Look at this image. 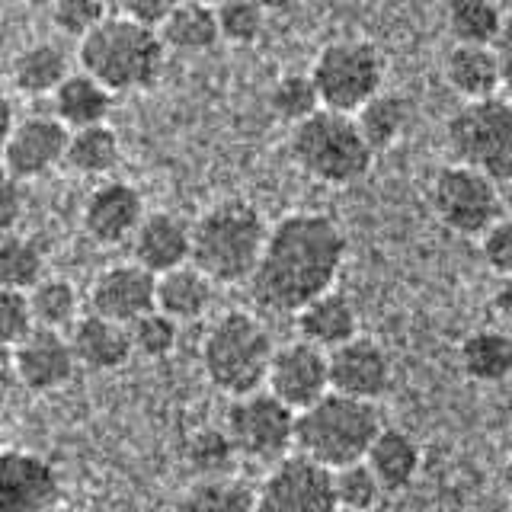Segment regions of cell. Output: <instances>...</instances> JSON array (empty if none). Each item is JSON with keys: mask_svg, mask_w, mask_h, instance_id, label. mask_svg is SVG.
<instances>
[{"mask_svg": "<svg viewBox=\"0 0 512 512\" xmlns=\"http://www.w3.org/2000/svg\"><path fill=\"white\" fill-rule=\"evenodd\" d=\"M180 4L183 0H116L119 16L135 20L141 26H151V29H160V23H164Z\"/></svg>", "mask_w": 512, "mask_h": 512, "instance_id": "ee69618b", "label": "cell"}, {"mask_svg": "<svg viewBox=\"0 0 512 512\" xmlns=\"http://www.w3.org/2000/svg\"><path fill=\"white\" fill-rule=\"evenodd\" d=\"M352 119H356L365 144L378 157L384 151H391L394 144L404 138L407 125H410V103L400 93L381 90L375 100H368Z\"/></svg>", "mask_w": 512, "mask_h": 512, "instance_id": "4dcf8cb0", "label": "cell"}, {"mask_svg": "<svg viewBox=\"0 0 512 512\" xmlns=\"http://www.w3.org/2000/svg\"><path fill=\"white\" fill-rule=\"evenodd\" d=\"M266 391L272 397H279L288 410L295 413L308 410L324 394H330L327 352L304 340L276 346L266 372Z\"/></svg>", "mask_w": 512, "mask_h": 512, "instance_id": "4fadbf2b", "label": "cell"}, {"mask_svg": "<svg viewBox=\"0 0 512 512\" xmlns=\"http://www.w3.org/2000/svg\"><path fill=\"white\" fill-rule=\"evenodd\" d=\"M122 164V138L119 132L106 125H90L71 132L68 138V154H64V170L84 180H109L116 167Z\"/></svg>", "mask_w": 512, "mask_h": 512, "instance_id": "83f0119b", "label": "cell"}, {"mask_svg": "<svg viewBox=\"0 0 512 512\" xmlns=\"http://www.w3.org/2000/svg\"><path fill=\"white\" fill-rule=\"evenodd\" d=\"M32 317H36L39 330L68 333L80 320V292L71 279L64 276H45L29 292Z\"/></svg>", "mask_w": 512, "mask_h": 512, "instance_id": "836d02e7", "label": "cell"}, {"mask_svg": "<svg viewBox=\"0 0 512 512\" xmlns=\"http://www.w3.org/2000/svg\"><path fill=\"white\" fill-rule=\"evenodd\" d=\"M218 36L228 45H256L266 29V13L256 0H224L215 7Z\"/></svg>", "mask_w": 512, "mask_h": 512, "instance_id": "74e56055", "label": "cell"}, {"mask_svg": "<svg viewBox=\"0 0 512 512\" xmlns=\"http://www.w3.org/2000/svg\"><path fill=\"white\" fill-rule=\"evenodd\" d=\"M256 512H336L333 471L298 452L282 458L256 487Z\"/></svg>", "mask_w": 512, "mask_h": 512, "instance_id": "8fae6325", "label": "cell"}, {"mask_svg": "<svg viewBox=\"0 0 512 512\" xmlns=\"http://www.w3.org/2000/svg\"><path fill=\"white\" fill-rule=\"evenodd\" d=\"M490 4L503 13V20H512V0H490Z\"/></svg>", "mask_w": 512, "mask_h": 512, "instance_id": "816d5d0a", "label": "cell"}, {"mask_svg": "<svg viewBox=\"0 0 512 512\" xmlns=\"http://www.w3.org/2000/svg\"><path fill=\"white\" fill-rule=\"evenodd\" d=\"M61 474L48 458L26 448H0V512H55Z\"/></svg>", "mask_w": 512, "mask_h": 512, "instance_id": "5bb4252c", "label": "cell"}, {"mask_svg": "<svg viewBox=\"0 0 512 512\" xmlns=\"http://www.w3.org/2000/svg\"><path fill=\"white\" fill-rule=\"evenodd\" d=\"M384 429L375 404L343 394H324L308 410L295 413V452L327 471L365 461Z\"/></svg>", "mask_w": 512, "mask_h": 512, "instance_id": "277c9868", "label": "cell"}, {"mask_svg": "<svg viewBox=\"0 0 512 512\" xmlns=\"http://www.w3.org/2000/svg\"><path fill=\"white\" fill-rule=\"evenodd\" d=\"M68 340L77 356V365L90 368V372H119L135 356L128 327L93 311L80 314V320L68 330Z\"/></svg>", "mask_w": 512, "mask_h": 512, "instance_id": "ffe728a7", "label": "cell"}, {"mask_svg": "<svg viewBox=\"0 0 512 512\" xmlns=\"http://www.w3.org/2000/svg\"><path fill=\"white\" fill-rule=\"evenodd\" d=\"M272 352L276 343L260 317L250 311H224L208 327L199 359L208 384L234 400L266 388Z\"/></svg>", "mask_w": 512, "mask_h": 512, "instance_id": "8992f818", "label": "cell"}, {"mask_svg": "<svg viewBox=\"0 0 512 512\" xmlns=\"http://www.w3.org/2000/svg\"><path fill=\"white\" fill-rule=\"evenodd\" d=\"M215 282L192 263L157 276V311L173 317L176 324H192L205 317L215 304Z\"/></svg>", "mask_w": 512, "mask_h": 512, "instance_id": "484cf974", "label": "cell"}, {"mask_svg": "<svg viewBox=\"0 0 512 512\" xmlns=\"http://www.w3.org/2000/svg\"><path fill=\"white\" fill-rule=\"evenodd\" d=\"M20 388L16 384V365H13V349L0 343V410L7 407L10 394Z\"/></svg>", "mask_w": 512, "mask_h": 512, "instance_id": "bcb514c9", "label": "cell"}, {"mask_svg": "<svg viewBox=\"0 0 512 512\" xmlns=\"http://www.w3.org/2000/svg\"><path fill=\"white\" fill-rule=\"evenodd\" d=\"M224 432L237 458L256 464H279L295 448V410H288L266 388L234 397L224 413Z\"/></svg>", "mask_w": 512, "mask_h": 512, "instance_id": "9c48e42d", "label": "cell"}, {"mask_svg": "<svg viewBox=\"0 0 512 512\" xmlns=\"http://www.w3.org/2000/svg\"><path fill=\"white\" fill-rule=\"evenodd\" d=\"M442 77L448 90L461 96V103L493 100L503 90L500 61L490 45H452L442 58Z\"/></svg>", "mask_w": 512, "mask_h": 512, "instance_id": "7402d4cb", "label": "cell"}, {"mask_svg": "<svg viewBox=\"0 0 512 512\" xmlns=\"http://www.w3.org/2000/svg\"><path fill=\"white\" fill-rule=\"evenodd\" d=\"M186 461H189V468L196 471V477H228V474H234L237 452H234L224 426L221 429L205 426L196 432V436H189Z\"/></svg>", "mask_w": 512, "mask_h": 512, "instance_id": "d590c367", "label": "cell"}, {"mask_svg": "<svg viewBox=\"0 0 512 512\" xmlns=\"http://www.w3.org/2000/svg\"><path fill=\"white\" fill-rule=\"evenodd\" d=\"M384 493H404L423 468V448L407 429L384 426L365 455Z\"/></svg>", "mask_w": 512, "mask_h": 512, "instance_id": "d4e9b609", "label": "cell"}, {"mask_svg": "<svg viewBox=\"0 0 512 512\" xmlns=\"http://www.w3.org/2000/svg\"><path fill=\"white\" fill-rule=\"evenodd\" d=\"M128 247H132V263L144 266L151 276H164V272L189 263L192 221L167 212V208H157V212H148L141 218Z\"/></svg>", "mask_w": 512, "mask_h": 512, "instance_id": "d6986e66", "label": "cell"}, {"mask_svg": "<svg viewBox=\"0 0 512 512\" xmlns=\"http://www.w3.org/2000/svg\"><path fill=\"white\" fill-rule=\"evenodd\" d=\"M48 16L61 36L84 42L109 16V0H52Z\"/></svg>", "mask_w": 512, "mask_h": 512, "instance_id": "ab89813d", "label": "cell"}, {"mask_svg": "<svg viewBox=\"0 0 512 512\" xmlns=\"http://www.w3.org/2000/svg\"><path fill=\"white\" fill-rule=\"evenodd\" d=\"M55 512H64V509H55Z\"/></svg>", "mask_w": 512, "mask_h": 512, "instance_id": "11a10c76", "label": "cell"}, {"mask_svg": "<svg viewBox=\"0 0 512 512\" xmlns=\"http://www.w3.org/2000/svg\"><path fill=\"white\" fill-rule=\"evenodd\" d=\"M288 157L308 180L333 189L362 183L375 167V151L365 144L356 119L330 109L288 128Z\"/></svg>", "mask_w": 512, "mask_h": 512, "instance_id": "5b68a950", "label": "cell"}, {"mask_svg": "<svg viewBox=\"0 0 512 512\" xmlns=\"http://www.w3.org/2000/svg\"><path fill=\"white\" fill-rule=\"evenodd\" d=\"M144 215H148V208H144L141 189L109 176V180L90 189L84 212H80V224H84V234L93 244L119 247L132 240Z\"/></svg>", "mask_w": 512, "mask_h": 512, "instance_id": "e0dca14e", "label": "cell"}, {"mask_svg": "<svg viewBox=\"0 0 512 512\" xmlns=\"http://www.w3.org/2000/svg\"><path fill=\"white\" fill-rule=\"evenodd\" d=\"M445 26L455 45H496L503 36V13L490 0H448Z\"/></svg>", "mask_w": 512, "mask_h": 512, "instance_id": "d6a6232c", "label": "cell"}, {"mask_svg": "<svg viewBox=\"0 0 512 512\" xmlns=\"http://www.w3.org/2000/svg\"><path fill=\"white\" fill-rule=\"evenodd\" d=\"M311 80L320 96V106L343 116L356 112L375 100L384 90L388 61L384 52L368 39H333L311 61Z\"/></svg>", "mask_w": 512, "mask_h": 512, "instance_id": "ba28073f", "label": "cell"}, {"mask_svg": "<svg viewBox=\"0 0 512 512\" xmlns=\"http://www.w3.org/2000/svg\"><path fill=\"white\" fill-rule=\"evenodd\" d=\"M477 240H480V256H484L493 276L500 279L512 276V215H500Z\"/></svg>", "mask_w": 512, "mask_h": 512, "instance_id": "b9f144b4", "label": "cell"}, {"mask_svg": "<svg viewBox=\"0 0 512 512\" xmlns=\"http://www.w3.org/2000/svg\"><path fill=\"white\" fill-rule=\"evenodd\" d=\"M333 493H336V509L372 512L384 490L375 480L372 468H368L365 461H356V464H346V468L333 471Z\"/></svg>", "mask_w": 512, "mask_h": 512, "instance_id": "8d00e7d4", "label": "cell"}, {"mask_svg": "<svg viewBox=\"0 0 512 512\" xmlns=\"http://www.w3.org/2000/svg\"><path fill=\"white\" fill-rule=\"evenodd\" d=\"M490 308H493L496 317L506 320V324L512 327V276H506V279L496 282L493 295H490Z\"/></svg>", "mask_w": 512, "mask_h": 512, "instance_id": "7dc6e473", "label": "cell"}, {"mask_svg": "<svg viewBox=\"0 0 512 512\" xmlns=\"http://www.w3.org/2000/svg\"><path fill=\"white\" fill-rule=\"evenodd\" d=\"M256 4L263 7V13L266 16H272V13H285V10H292L298 0H256Z\"/></svg>", "mask_w": 512, "mask_h": 512, "instance_id": "681fc988", "label": "cell"}, {"mask_svg": "<svg viewBox=\"0 0 512 512\" xmlns=\"http://www.w3.org/2000/svg\"><path fill=\"white\" fill-rule=\"evenodd\" d=\"M160 42L167 52H189L199 55L221 42L215 7L199 4V0H183L164 23H160Z\"/></svg>", "mask_w": 512, "mask_h": 512, "instance_id": "f1b7e54d", "label": "cell"}, {"mask_svg": "<svg viewBox=\"0 0 512 512\" xmlns=\"http://www.w3.org/2000/svg\"><path fill=\"white\" fill-rule=\"evenodd\" d=\"M269 224L247 199H221L192 221L189 263L215 285L250 282L266 247Z\"/></svg>", "mask_w": 512, "mask_h": 512, "instance_id": "7a4b0ae2", "label": "cell"}, {"mask_svg": "<svg viewBox=\"0 0 512 512\" xmlns=\"http://www.w3.org/2000/svg\"><path fill=\"white\" fill-rule=\"evenodd\" d=\"M349 253L343 224L327 212H288L269 224L266 247L250 276V295L263 311L298 314L336 288Z\"/></svg>", "mask_w": 512, "mask_h": 512, "instance_id": "6da1fadb", "label": "cell"}, {"mask_svg": "<svg viewBox=\"0 0 512 512\" xmlns=\"http://www.w3.org/2000/svg\"><path fill=\"white\" fill-rule=\"evenodd\" d=\"M128 333H132L135 356L141 359H167L176 349V343H180V324L160 311L138 317L135 324L128 327Z\"/></svg>", "mask_w": 512, "mask_h": 512, "instance_id": "f35d334b", "label": "cell"}, {"mask_svg": "<svg viewBox=\"0 0 512 512\" xmlns=\"http://www.w3.org/2000/svg\"><path fill=\"white\" fill-rule=\"evenodd\" d=\"M336 512H352V509H336Z\"/></svg>", "mask_w": 512, "mask_h": 512, "instance_id": "db71d44e", "label": "cell"}, {"mask_svg": "<svg viewBox=\"0 0 512 512\" xmlns=\"http://www.w3.org/2000/svg\"><path fill=\"white\" fill-rule=\"evenodd\" d=\"M458 365L474 384H500L512 378V330L480 327L461 340Z\"/></svg>", "mask_w": 512, "mask_h": 512, "instance_id": "4316f807", "label": "cell"}, {"mask_svg": "<svg viewBox=\"0 0 512 512\" xmlns=\"http://www.w3.org/2000/svg\"><path fill=\"white\" fill-rule=\"evenodd\" d=\"M16 119H20V116H16L13 100L7 93H0V160H4V151H7V141H10Z\"/></svg>", "mask_w": 512, "mask_h": 512, "instance_id": "c3c4849f", "label": "cell"}, {"mask_svg": "<svg viewBox=\"0 0 512 512\" xmlns=\"http://www.w3.org/2000/svg\"><path fill=\"white\" fill-rule=\"evenodd\" d=\"M173 512H256V490L234 474L196 477L173 503Z\"/></svg>", "mask_w": 512, "mask_h": 512, "instance_id": "f546056e", "label": "cell"}, {"mask_svg": "<svg viewBox=\"0 0 512 512\" xmlns=\"http://www.w3.org/2000/svg\"><path fill=\"white\" fill-rule=\"evenodd\" d=\"M16 384L32 394H52L68 388L77 375V356L68 333L32 330L20 346H13Z\"/></svg>", "mask_w": 512, "mask_h": 512, "instance_id": "ac0fdd59", "label": "cell"}, {"mask_svg": "<svg viewBox=\"0 0 512 512\" xmlns=\"http://www.w3.org/2000/svg\"><path fill=\"white\" fill-rule=\"evenodd\" d=\"M71 71H74V64H71V55L64 52V45L42 39L13 55L10 84L20 96L42 100V96H52Z\"/></svg>", "mask_w": 512, "mask_h": 512, "instance_id": "cb8c5ba5", "label": "cell"}, {"mask_svg": "<svg viewBox=\"0 0 512 512\" xmlns=\"http://www.w3.org/2000/svg\"><path fill=\"white\" fill-rule=\"evenodd\" d=\"M295 327H298V340L324 352H333L336 346L359 336V314L346 292L330 288V292L317 295L295 314Z\"/></svg>", "mask_w": 512, "mask_h": 512, "instance_id": "44dd1931", "label": "cell"}, {"mask_svg": "<svg viewBox=\"0 0 512 512\" xmlns=\"http://www.w3.org/2000/svg\"><path fill=\"white\" fill-rule=\"evenodd\" d=\"M45 247L32 234H7L0 237V288L32 292L45 279Z\"/></svg>", "mask_w": 512, "mask_h": 512, "instance_id": "1f68e13d", "label": "cell"}, {"mask_svg": "<svg viewBox=\"0 0 512 512\" xmlns=\"http://www.w3.org/2000/svg\"><path fill=\"white\" fill-rule=\"evenodd\" d=\"M32 330H36V317H32L29 292L0 288V343L13 349V346H20Z\"/></svg>", "mask_w": 512, "mask_h": 512, "instance_id": "60d3db41", "label": "cell"}, {"mask_svg": "<svg viewBox=\"0 0 512 512\" xmlns=\"http://www.w3.org/2000/svg\"><path fill=\"white\" fill-rule=\"evenodd\" d=\"M23 212H26V183H20L0 164V237L16 231V224L23 221Z\"/></svg>", "mask_w": 512, "mask_h": 512, "instance_id": "7bdbcfd3", "label": "cell"}, {"mask_svg": "<svg viewBox=\"0 0 512 512\" xmlns=\"http://www.w3.org/2000/svg\"><path fill=\"white\" fill-rule=\"evenodd\" d=\"M112 103H116V93H109L100 80L77 68L64 77V84L52 96H48V112H52L68 132H80V128H90V125H106Z\"/></svg>", "mask_w": 512, "mask_h": 512, "instance_id": "603a6c76", "label": "cell"}, {"mask_svg": "<svg viewBox=\"0 0 512 512\" xmlns=\"http://www.w3.org/2000/svg\"><path fill=\"white\" fill-rule=\"evenodd\" d=\"M445 148L452 164L484 173L496 186L512 183V100L461 103L445 122Z\"/></svg>", "mask_w": 512, "mask_h": 512, "instance_id": "52a82bcc", "label": "cell"}, {"mask_svg": "<svg viewBox=\"0 0 512 512\" xmlns=\"http://www.w3.org/2000/svg\"><path fill=\"white\" fill-rule=\"evenodd\" d=\"M199 4H208V7H218V4H224V0H199Z\"/></svg>", "mask_w": 512, "mask_h": 512, "instance_id": "f5cc1de1", "label": "cell"}, {"mask_svg": "<svg viewBox=\"0 0 512 512\" xmlns=\"http://www.w3.org/2000/svg\"><path fill=\"white\" fill-rule=\"evenodd\" d=\"M503 490H506L509 503H512V455H509L506 464H503Z\"/></svg>", "mask_w": 512, "mask_h": 512, "instance_id": "f907efd6", "label": "cell"}, {"mask_svg": "<svg viewBox=\"0 0 512 512\" xmlns=\"http://www.w3.org/2000/svg\"><path fill=\"white\" fill-rule=\"evenodd\" d=\"M90 311L122 327H132L138 317L157 311V276L138 263H112L90 282Z\"/></svg>", "mask_w": 512, "mask_h": 512, "instance_id": "9a60e30c", "label": "cell"}, {"mask_svg": "<svg viewBox=\"0 0 512 512\" xmlns=\"http://www.w3.org/2000/svg\"><path fill=\"white\" fill-rule=\"evenodd\" d=\"M167 64L160 32L109 13L84 42H77V68L96 77L109 93L151 90Z\"/></svg>", "mask_w": 512, "mask_h": 512, "instance_id": "3957f363", "label": "cell"}, {"mask_svg": "<svg viewBox=\"0 0 512 512\" xmlns=\"http://www.w3.org/2000/svg\"><path fill=\"white\" fill-rule=\"evenodd\" d=\"M426 199L442 228L461 237H480L503 215L500 186L461 164H445L432 173Z\"/></svg>", "mask_w": 512, "mask_h": 512, "instance_id": "30bf717a", "label": "cell"}, {"mask_svg": "<svg viewBox=\"0 0 512 512\" xmlns=\"http://www.w3.org/2000/svg\"><path fill=\"white\" fill-rule=\"evenodd\" d=\"M506 512H512V506H509V509H506Z\"/></svg>", "mask_w": 512, "mask_h": 512, "instance_id": "9f6ffc18", "label": "cell"}, {"mask_svg": "<svg viewBox=\"0 0 512 512\" xmlns=\"http://www.w3.org/2000/svg\"><path fill=\"white\" fill-rule=\"evenodd\" d=\"M266 103H269V112L276 116L282 125L295 128L301 125L304 119H311L314 112H320V96L314 90V80L311 74H298V71H288L282 74L276 84L269 87L266 93Z\"/></svg>", "mask_w": 512, "mask_h": 512, "instance_id": "e575fe53", "label": "cell"}, {"mask_svg": "<svg viewBox=\"0 0 512 512\" xmlns=\"http://www.w3.org/2000/svg\"><path fill=\"white\" fill-rule=\"evenodd\" d=\"M496 61H500V80H503V93L506 100H512V20H506L503 36L496 39Z\"/></svg>", "mask_w": 512, "mask_h": 512, "instance_id": "f6af8a7d", "label": "cell"}, {"mask_svg": "<svg viewBox=\"0 0 512 512\" xmlns=\"http://www.w3.org/2000/svg\"><path fill=\"white\" fill-rule=\"evenodd\" d=\"M68 138L71 132L52 116V112H29V116L16 119L0 164H4L20 183L45 180L48 173L64 167Z\"/></svg>", "mask_w": 512, "mask_h": 512, "instance_id": "7c38bea8", "label": "cell"}, {"mask_svg": "<svg viewBox=\"0 0 512 512\" xmlns=\"http://www.w3.org/2000/svg\"><path fill=\"white\" fill-rule=\"evenodd\" d=\"M327 365H330L333 394L375 404V400H381L391 391V381H394L391 356H388V349L375 340H368V336H356V340L327 352Z\"/></svg>", "mask_w": 512, "mask_h": 512, "instance_id": "2e32d148", "label": "cell"}]
</instances>
